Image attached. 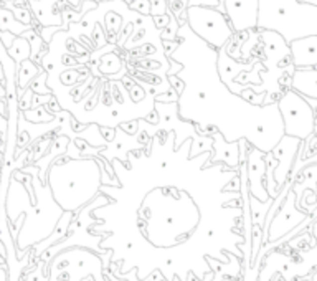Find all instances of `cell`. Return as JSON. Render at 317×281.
<instances>
[{
    "label": "cell",
    "mask_w": 317,
    "mask_h": 281,
    "mask_svg": "<svg viewBox=\"0 0 317 281\" xmlns=\"http://www.w3.org/2000/svg\"><path fill=\"white\" fill-rule=\"evenodd\" d=\"M291 88L304 98L317 100V66L314 68H296L291 78Z\"/></svg>",
    "instance_id": "11"
},
{
    "label": "cell",
    "mask_w": 317,
    "mask_h": 281,
    "mask_svg": "<svg viewBox=\"0 0 317 281\" xmlns=\"http://www.w3.org/2000/svg\"><path fill=\"white\" fill-rule=\"evenodd\" d=\"M313 233H314V237L317 240V220L313 225ZM284 262H286V265H288V270H284L281 275L286 280L291 281L296 277H304V275H308L311 270L317 265V248L306 250L304 253H301L298 262H291L289 257H284Z\"/></svg>",
    "instance_id": "10"
},
{
    "label": "cell",
    "mask_w": 317,
    "mask_h": 281,
    "mask_svg": "<svg viewBox=\"0 0 317 281\" xmlns=\"http://www.w3.org/2000/svg\"><path fill=\"white\" fill-rule=\"evenodd\" d=\"M303 142L304 140L284 134V136L278 140V144L273 147L271 152L274 157L278 159L276 169L273 170V179H274V184L278 187V190H281L284 182L289 180L291 167H293V162L296 159V154H298V150H299V145Z\"/></svg>",
    "instance_id": "7"
},
{
    "label": "cell",
    "mask_w": 317,
    "mask_h": 281,
    "mask_svg": "<svg viewBox=\"0 0 317 281\" xmlns=\"http://www.w3.org/2000/svg\"><path fill=\"white\" fill-rule=\"evenodd\" d=\"M308 212L298 210L296 205V192L293 189L288 190V194L284 197V202L279 209L274 212V215L269 220L268 230H266V242H276L281 237L288 235V233L299 225L301 222H304L308 218Z\"/></svg>",
    "instance_id": "5"
},
{
    "label": "cell",
    "mask_w": 317,
    "mask_h": 281,
    "mask_svg": "<svg viewBox=\"0 0 317 281\" xmlns=\"http://www.w3.org/2000/svg\"><path fill=\"white\" fill-rule=\"evenodd\" d=\"M103 255L86 247H70L58 252L48 270V281H109Z\"/></svg>",
    "instance_id": "2"
},
{
    "label": "cell",
    "mask_w": 317,
    "mask_h": 281,
    "mask_svg": "<svg viewBox=\"0 0 317 281\" xmlns=\"http://www.w3.org/2000/svg\"><path fill=\"white\" fill-rule=\"evenodd\" d=\"M221 5L235 32H246L258 27L259 0H223Z\"/></svg>",
    "instance_id": "6"
},
{
    "label": "cell",
    "mask_w": 317,
    "mask_h": 281,
    "mask_svg": "<svg viewBox=\"0 0 317 281\" xmlns=\"http://www.w3.org/2000/svg\"><path fill=\"white\" fill-rule=\"evenodd\" d=\"M187 20L194 33L215 48L225 46L233 35V28L228 18L215 8L192 5L187 10Z\"/></svg>",
    "instance_id": "4"
},
{
    "label": "cell",
    "mask_w": 317,
    "mask_h": 281,
    "mask_svg": "<svg viewBox=\"0 0 317 281\" xmlns=\"http://www.w3.org/2000/svg\"><path fill=\"white\" fill-rule=\"evenodd\" d=\"M264 157H266V152H263L258 147H253L251 154H249V194L261 202L271 199L264 189L266 187V179H264L266 160Z\"/></svg>",
    "instance_id": "8"
},
{
    "label": "cell",
    "mask_w": 317,
    "mask_h": 281,
    "mask_svg": "<svg viewBox=\"0 0 317 281\" xmlns=\"http://www.w3.org/2000/svg\"><path fill=\"white\" fill-rule=\"evenodd\" d=\"M216 2H218V3H223V0H216Z\"/></svg>",
    "instance_id": "18"
},
{
    "label": "cell",
    "mask_w": 317,
    "mask_h": 281,
    "mask_svg": "<svg viewBox=\"0 0 317 281\" xmlns=\"http://www.w3.org/2000/svg\"><path fill=\"white\" fill-rule=\"evenodd\" d=\"M0 281H8L7 272H5V270H2V268H0Z\"/></svg>",
    "instance_id": "16"
},
{
    "label": "cell",
    "mask_w": 317,
    "mask_h": 281,
    "mask_svg": "<svg viewBox=\"0 0 317 281\" xmlns=\"http://www.w3.org/2000/svg\"><path fill=\"white\" fill-rule=\"evenodd\" d=\"M278 109L283 119L284 134L301 140L313 136L316 129V113L303 95L289 90L279 98Z\"/></svg>",
    "instance_id": "3"
},
{
    "label": "cell",
    "mask_w": 317,
    "mask_h": 281,
    "mask_svg": "<svg viewBox=\"0 0 317 281\" xmlns=\"http://www.w3.org/2000/svg\"><path fill=\"white\" fill-rule=\"evenodd\" d=\"M289 51L294 68H314L317 66V35L293 40L289 43Z\"/></svg>",
    "instance_id": "9"
},
{
    "label": "cell",
    "mask_w": 317,
    "mask_h": 281,
    "mask_svg": "<svg viewBox=\"0 0 317 281\" xmlns=\"http://www.w3.org/2000/svg\"><path fill=\"white\" fill-rule=\"evenodd\" d=\"M256 28L278 32L288 45L317 35V5L299 0H259Z\"/></svg>",
    "instance_id": "1"
},
{
    "label": "cell",
    "mask_w": 317,
    "mask_h": 281,
    "mask_svg": "<svg viewBox=\"0 0 317 281\" xmlns=\"http://www.w3.org/2000/svg\"><path fill=\"white\" fill-rule=\"evenodd\" d=\"M131 96H132V100H134V101H141L145 95H144V91L141 90V88L132 85V88H131Z\"/></svg>",
    "instance_id": "14"
},
{
    "label": "cell",
    "mask_w": 317,
    "mask_h": 281,
    "mask_svg": "<svg viewBox=\"0 0 317 281\" xmlns=\"http://www.w3.org/2000/svg\"><path fill=\"white\" fill-rule=\"evenodd\" d=\"M107 280H109V278H107ZM109 281H111V280H109Z\"/></svg>",
    "instance_id": "19"
},
{
    "label": "cell",
    "mask_w": 317,
    "mask_h": 281,
    "mask_svg": "<svg viewBox=\"0 0 317 281\" xmlns=\"http://www.w3.org/2000/svg\"><path fill=\"white\" fill-rule=\"evenodd\" d=\"M301 281H317V272H314L313 277H311L309 280H301Z\"/></svg>",
    "instance_id": "17"
},
{
    "label": "cell",
    "mask_w": 317,
    "mask_h": 281,
    "mask_svg": "<svg viewBox=\"0 0 317 281\" xmlns=\"http://www.w3.org/2000/svg\"><path fill=\"white\" fill-rule=\"evenodd\" d=\"M63 81L65 83H68V85H73V83H76L78 81V75H76V71H70V73H65L63 76Z\"/></svg>",
    "instance_id": "15"
},
{
    "label": "cell",
    "mask_w": 317,
    "mask_h": 281,
    "mask_svg": "<svg viewBox=\"0 0 317 281\" xmlns=\"http://www.w3.org/2000/svg\"><path fill=\"white\" fill-rule=\"evenodd\" d=\"M38 71H40V68H36L33 63H30V61L25 60L23 63H22V68H20V78H18L20 86H22V88L27 86L28 83H30V78L35 76Z\"/></svg>",
    "instance_id": "13"
},
{
    "label": "cell",
    "mask_w": 317,
    "mask_h": 281,
    "mask_svg": "<svg viewBox=\"0 0 317 281\" xmlns=\"http://www.w3.org/2000/svg\"><path fill=\"white\" fill-rule=\"evenodd\" d=\"M100 68H101L103 73H106V75H112V73H117L122 68V63L114 53H107L101 58Z\"/></svg>",
    "instance_id": "12"
}]
</instances>
